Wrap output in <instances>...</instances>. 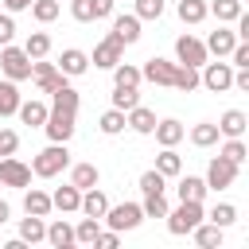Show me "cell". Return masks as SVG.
I'll return each mask as SVG.
<instances>
[{
    "label": "cell",
    "instance_id": "obj_8",
    "mask_svg": "<svg viewBox=\"0 0 249 249\" xmlns=\"http://www.w3.org/2000/svg\"><path fill=\"white\" fill-rule=\"evenodd\" d=\"M0 187H31V167L16 156L0 160Z\"/></svg>",
    "mask_w": 249,
    "mask_h": 249
},
{
    "label": "cell",
    "instance_id": "obj_14",
    "mask_svg": "<svg viewBox=\"0 0 249 249\" xmlns=\"http://www.w3.org/2000/svg\"><path fill=\"white\" fill-rule=\"evenodd\" d=\"M58 70H62V74H70V78H78V74H86V70H89V54H86V51H78V47L62 51Z\"/></svg>",
    "mask_w": 249,
    "mask_h": 249
},
{
    "label": "cell",
    "instance_id": "obj_38",
    "mask_svg": "<svg viewBox=\"0 0 249 249\" xmlns=\"http://www.w3.org/2000/svg\"><path fill=\"white\" fill-rule=\"evenodd\" d=\"M144 218H163L167 214V198H163V191H156V195H144Z\"/></svg>",
    "mask_w": 249,
    "mask_h": 249
},
{
    "label": "cell",
    "instance_id": "obj_11",
    "mask_svg": "<svg viewBox=\"0 0 249 249\" xmlns=\"http://www.w3.org/2000/svg\"><path fill=\"white\" fill-rule=\"evenodd\" d=\"M140 78H148V82H156V86H171L175 82V62H167V58H148L144 62V70H140Z\"/></svg>",
    "mask_w": 249,
    "mask_h": 249
},
{
    "label": "cell",
    "instance_id": "obj_24",
    "mask_svg": "<svg viewBox=\"0 0 249 249\" xmlns=\"http://www.w3.org/2000/svg\"><path fill=\"white\" fill-rule=\"evenodd\" d=\"M16 113H19V121H23V124L43 128V121H47V113H51V109H47L43 101H19V109H16Z\"/></svg>",
    "mask_w": 249,
    "mask_h": 249
},
{
    "label": "cell",
    "instance_id": "obj_25",
    "mask_svg": "<svg viewBox=\"0 0 249 249\" xmlns=\"http://www.w3.org/2000/svg\"><path fill=\"white\" fill-rule=\"evenodd\" d=\"M97 179H101V171H97L93 163H74V171H70V183H74L78 191H89V187H97Z\"/></svg>",
    "mask_w": 249,
    "mask_h": 249
},
{
    "label": "cell",
    "instance_id": "obj_52",
    "mask_svg": "<svg viewBox=\"0 0 249 249\" xmlns=\"http://www.w3.org/2000/svg\"><path fill=\"white\" fill-rule=\"evenodd\" d=\"M31 4H35V0H4V8H8V12H27Z\"/></svg>",
    "mask_w": 249,
    "mask_h": 249
},
{
    "label": "cell",
    "instance_id": "obj_18",
    "mask_svg": "<svg viewBox=\"0 0 249 249\" xmlns=\"http://www.w3.org/2000/svg\"><path fill=\"white\" fill-rule=\"evenodd\" d=\"M78 202H82V191H78L74 183L58 187V191L51 195V206H54V210H62V214H74V210H78Z\"/></svg>",
    "mask_w": 249,
    "mask_h": 249
},
{
    "label": "cell",
    "instance_id": "obj_4",
    "mask_svg": "<svg viewBox=\"0 0 249 249\" xmlns=\"http://www.w3.org/2000/svg\"><path fill=\"white\" fill-rule=\"evenodd\" d=\"M198 86H206L210 93H222V89H230V86H233V66H230V62H202Z\"/></svg>",
    "mask_w": 249,
    "mask_h": 249
},
{
    "label": "cell",
    "instance_id": "obj_20",
    "mask_svg": "<svg viewBox=\"0 0 249 249\" xmlns=\"http://www.w3.org/2000/svg\"><path fill=\"white\" fill-rule=\"evenodd\" d=\"M206 191H210V187H206V179H198V175H183V179H179V202H202Z\"/></svg>",
    "mask_w": 249,
    "mask_h": 249
},
{
    "label": "cell",
    "instance_id": "obj_44",
    "mask_svg": "<svg viewBox=\"0 0 249 249\" xmlns=\"http://www.w3.org/2000/svg\"><path fill=\"white\" fill-rule=\"evenodd\" d=\"M132 16H140V19H160L163 16V0H136V12Z\"/></svg>",
    "mask_w": 249,
    "mask_h": 249
},
{
    "label": "cell",
    "instance_id": "obj_1",
    "mask_svg": "<svg viewBox=\"0 0 249 249\" xmlns=\"http://www.w3.org/2000/svg\"><path fill=\"white\" fill-rule=\"evenodd\" d=\"M62 167H70V152H66V144H54V140H51V148H43L31 160V175H39V179H54Z\"/></svg>",
    "mask_w": 249,
    "mask_h": 249
},
{
    "label": "cell",
    "instance_id": "obj_51",
    "mask_svg": "<svg viewBox=\"0 0 249 249\" xmlns=\"http://www.w3.org/2000/svg\"><path fill=\"white\" fill-rule=\"evenodd\" d=\"M233 86H237V89H249V66H241V70L233 74Z\"/></svg>",
    "mask_w": 249,
    "mask_h": 249
},
{
    "label": "cell",
    "instance_id": "obj_39",
    "mask_svg": "<svg viewBox=\"0 0 249 249\" xmlns=\"http://www.w3.org/2000/svg\"><path fill=\"white\" fill-rule=\"evenodd\" d=\"M113 82H117V86H140V70L128 66V62H117V66H113Z\"/></svg>",
    "mask_w": 249,
    "mask_h": 249
},
{
    "label": "cell",
    "instance_id": "obj_26",
    "mask_svg": "<svg viewBox=\"0 0 249 249\" xmlns=\"http://www.w3.org/2000/svg\"><path fill=\"white\" fill-rule=\"evenodd\" d=\"M23 210H27V214H39V218H47L54 206H51V195H47V191H35V187H31V191L23 195Z\"/></svg>",
    "mask_w": 249,
    "mask_h": 249
},
{
    "label": "cell",
    "instance_id": "obj_29",
    "mask_svg": "<svg viewBox=\"0 0 249 249\" xmlns=\"http://www.w3.org/2000/svg\"><path fill=\"white\" fill-rule=\"evenodd\" d=\"M16 109H19V89H16L12 78H4L0 82V117H12Z\"/></svg>",
    "mask_w": 249,
    "mask_h": 249
},
{
    "label": "cell",
    "instance_id": "obj_40",
    "mask_svg": "<svg viewBox=\"0 0 249 249\" xmlns=\"http://www.w3.org/2000/svg\"><path fill=\"white\" fill-rule=\"evenodd\" d=\"M101 132H105V136H117V132H124V113H121V109H109V113H101Z\"/></svg>",
    "mask_w": 249,
    "mask_h": 249
},
{
    "label": "cell",
    "instance_id": "obj_45",
    "mask_svg": "<svg viewBox=\"0 0 249 249\" xmlns=\"http://www.w3.org/2000/svg\"><path fill=\"white\" fill-rule=\"evenodd\" d=\"M140 191H144V195H156V191H163V175H160L156 167H152V171H144V175H140Z\"/></svg>",
    "mask_w": 249,
    "mask_h": 249
},
{
    "label": "cell",
    "instance_id": "obj_41",
    "mask_svg": "<svg viewBox=\"0 0 249 249\" xmlns=\"http://www.w3.org/2000/svg\"><path fill=\"white\" fill-rule=\"evenodd\" d=\"M222 156H226V160H230V163H237V167H241V163H245V156H249V152H245V144H241V136H230V140H226V144H222Z\"/></svg>",
    "mask_w": 249,
    "mask_h": 249
},
{
    "label": "cell",
    "instance_id": "obj_27",
    "mask_svg": "<svg viewBox=\"0 0 249 249\" xmlns=\"http://www.w3.org/2000/svg\"><path fill=\"white\" fill-rule=\"evenodd\" d=\"M43 237H47V222H43L39 214H27V218L19 222V241H31V245H35V241H43Z\"/></svg>",
    "mask_w": 249,
    "mask_h": 249
},
{
    "label": "cell",
    "instance_id": "obj_15",
    "mask_svg": "<svg viewBox=\"0 0 249 249\" xmlns=\"http://www.w3.org/2000/svg\"><path fill=\"white\" fill-rule=\"evenodd\" d=\"M233 43H237V35H233L230 27H218V31H210V39H206V54L226 58V54L233 51Z\"/></svg>",
    "mask_w": 249,
    "mask_h": 249
},
{
    "label": "cell",
    "instance_id": "obj_42",
    "mask_svg": "<svg viewBox=\"0 0 249 249\" xmlns=\"http://www.w3.org/2000/svg\"><path fill=\"white\" fill-rule=\"evenodd\" d=\"M31 16H35L39 23H51V19L58 16V0H35V4H31Z\"/></svg>",
    "mask_w": 249,
    "mask_h": 249
},
{
    "label": "cell",
    "instance_id": "obj_19",
    "mask_svg": "<svg viewBox=\"0 0 249 249\" xmlns=\"http://www.w3.org/2000/svg\"><path fill=\"white\" fill-rule=\"evenodd\" d=\"M245 128H249V117H245L241 109H226L222 121H218V132H222V136H241Z\"/></svg>",
    "mask_w": 249,
    "mask_h": 249
},
{
    "label": "cell",
    "instance_id": "obj_10",
    "mask_svg": "<svg viewBox=\"0 0 249 249\" xmlns=\"http://www.w3.org/2000/svg\"><path fill=\"white\" fill-rule=\"evenodd\" d=\"M175 54L183 66H202L206 62V43H198L195 35H179L175 39Z\"/></svg>",
    "mask_w": 249,
    "mask_h": 249
},
{
    "label": "cell",
    "instance_id": "obj_50",
    "mask_svg": "<svg viewBox=\"0 0 249 249\" xmlns=\"http://www.w3.org/2000/svg\"><path fill=\"white\" fill-rule=\"evenodd\" d=\"M113 16V0H93V19H105Z\"/></svg>",
    "mask_w": 249,
    "mask_h": 249
},
{
    "label": "cell",
    "instance_id": "obj_22",
    "mask_svg": "<svg viewBox=\"0 0 249 249\" xmlns=\"http://www.w3.org/2000/svg\"><path fill=\"white\" fill-rule=\"evenodd\" d=\"M43 241H51L54 249H70V245H74V226H66V222L58 218V222L47 226V237H43Z\"/></svg>",
    "mask_w": 249,
    "mask_h": 249
},
{
    "label": "cell",
    "instance_id": "obj_53",
    "mask_svg": "<svg viewBox=\"0 0 249 249\" xmlns=\"http://www.w3.org/2000/svg\"><path fill=\"white\" fill-rule=\"evenodd\" d=\"M8 218H12V206H8V202H4V198H0V226H4V222H8Z\"/></svg>",
    "mask_w": 249,
    "mask_h": 249
},
{
    "label": "cell",
    "instance_id": "obj_30",
    "mask_svg": "<svg viewBox=\"0 0 249 249\" xmlns=\"http://www.w3.org/2000/svg\"><path fill=\"white\" fill-rule=\"evenodd\" d=\"M218 136H222V132H218V124H210V121H202V124L191 128V144H195V148H210V144H218Z\"/></svg>",
    "mask_w": 249,
    "mask_h": 249
},
{
    "label": "cell",
    "instance_id": "obj_43",
    "mask_svg": "<svg viewBox=\"0 0 249 249\" xmlns=\"http://www.w3.org/2000/svg\"><path fill=\"white\" fill-rule=\"evenodd\" d=\"M210 222L226 230V226H233V222H237V210H233L230 202H222V206H214V210H210Z\"/></svg>",
    "mask_w": 249,
    "mask_h": 249
},
{
    "label": "cell",
    "instance_id": "obj_32",
    "mask_svg": "<svg viewBox=\"0 0 249 249\" xmlns=\"http://www.w3.org/2000/svg\"><path fill=\"white\" fill-rule=\"evenodd\" d=\"M206 16H210V8L202 0H179V19L183 23H202Z\"/></svg>",
    "mask_w": 249,
    "mask_h": 249
},
{
    "label": "cell",
    "instance_id": "obj_46",
    "mask_svg": "<svg viewBox=\"0 0 249 249\" xmlns=\"http://www.w3.org/2000/svg\"><path fill=\"white\" fill-rule=\"evenodd\" d=\"M70 12L78 23H89L93 19V0H70Z\"/></svg>",
    "mask_w": 249,
    "mask_h": 249
},
{
    "label": "cell",
    "instance_id": "obj_13",
    "mask_svg": "<svg viewBox=\"0 0 249 249\" xmlns=\"http://www.w3.org/2000/svg\"><path fill=\"white\" fill-rule=\"evenodd\" d=\"M121 51H124V47H121L113 35H109V39H101V43L93 47V66H101V70H113V66L121 62Z\"/></svg>",
    "mask_w": 249,
    "mask_h": 249
},
{
    "label": "cell",
    "instance_id": "obj_2",
    "mask_svg": "<svg viewBox=\"0 0 249 249\" xmlns=\"http://www.w3.org/2000/svg\"><path fill=\"white\" fill-rule=\"evenodd\" d=\"M0 70H4V78H12V82H27V78H31V58H27V51L4 43V51H0Z\"/></svg>",
    "mask_w": 249,
    "mask_h": 249
},
{
    "label": "cell",
    "instance_id": "obj_35",
    "mask_svg": "<svg viewBox=\"0 0 249 249\" xmlns=\"http://www.w3.org/2000/svg\"><path fill=\"white\" fill-rule=\"evenodd\" d=\"M156 171H160L163 179H167V175H179V171H183V160L175 156V148H163V152L156 156Z\"/></svg>",
    "mask_w": 249,
    "mask_h": 249
},
{
    "label": "cell",
    "instance_id": "obj_48",
    "mask_svg": "<svg viewBox=\"0 0 249 249\" xmlns=\"http://www.w3.org/2000/svg\"><path fill=\"white\" fill-rule=\"evenodd\" d=\"M12 35H16V23H12V12H4V16H0V47H4V43H12Z\"/></svg>",
    "mask_w": 249,
    "mask_h": 249
},
{
    "label": "cell",
    "instance_id": "obj_5",
    "mask_svg": "<svg viewBox=\"0 0 249 249\" xmlns=\"http://www.w3.org/2000/svg\"><path fill=\"white\" fill-rule=\"evenodd\" d=\"M105 222H109V230H136L140 222H144V210L136 206V202H121V206H109L105 214H101Z\"/></svg>",
    "mask_w": 249,
    "mask_h": 249
},
{
    "label": "cell",
    "instance_id": "obj_17",
    "mask_svg": "<svg viewBox=\"0 0 249 249\" xmlns=\"http://www.w3.org/2000/svg\"><path fill=\"white\" fill-rule=\"evenodd\" d=\"M152 132H156V140H160L163 148H175V144L187 136V128H183L179 121H171V117H167V121H156V128H152Z\"/></svg>",
    "mask_w": 249,
    "mask_h": 249
},
{
    "label": "cell",
    "instance_id": "obj_12",
    "mask_svg": "<svg viewBox=\"0 0 249 249\" xmlns=\"http://www.w3.org/2000/svg\"><path fill=\"white\" fill-rule=\"evenodd\" d=\"M121 47H128V43H136L140 39V16H117L113 19V31H109Z\"/></svg>",
    "mask_w": 249,
    "mask_h": 249
},
{
    "label": "cell",
    "instance_id": "obj_36",
    "mask_svg": "<svg viewBox=\"0 0 249 249\" xmlns=\"http://www.w3.org/2000/svg\"><path fill=\"white\" fill-rule=\"evenodd\" d=\"M101 233V218H82L78 226H74V241H82V245H93V237Z\"/></svg>",
    "mask_w": 249,
    "mask_h": 249
},
{
    "label": "cell",
    "instance_id": "obj_33",
    "mask_svg": "<svg viewBox=\"0 0 249 249\" xmlns=\"http://www.w3.org/2000/svg\"><path fill=\"white\" fill-rule=\"evenodd\" d=\"M23 51H27V58H47V51H51V35H47V31H31L27 43H23Z\"/></svg>",
    "mask_w": 249,
    "mask_h": 249
},
{
    "label": "cell",
    "instance_id": "obj_47",
    "mask_svg": "<svg viewBox=\"0 0 249 249\" xmlns=\"http://www.w3.org/2000/svg\"><path fill=\"white\" fill-rule=\"evenodd\" d=\"M16 148H19V136L12 128H0V156H12Z\"/></svg>",
    "mask_w": 249,
    "mask_h": 249
},
{
    "label": "cell",
    "instance_id": "obj_7",
    "mask_svg": "<svg viewBox=\"0 0 249 249\" xmlns=\"http://www.w3.org/2000/svg\"><path fill=\"white\" fill-rule=\"evenodd\" d=\"M233 179H237V163H230L226 156H214L210 167H206V187L226 191V187H233Z\"/></svg>",
    "mask_w": 249,
    "mask_h": 249
},
{
    "label": "cell",
    "instance_id": "obj_49",
    "mask_svg": "<svg viewBox=\"0 0 249 249\" xmlns=\"http://www.w3.org/2000/svg\"><path fill=\"white\" fill-rule=\"evenodd\" d=\"M93 245H97V249H117V230H109V233H97V237H93Z\"/></svg>",
    "mask_w": 249,
    "mask_h": 249
},
{
    "label": "cell",
    "instance_id": "obj_6",
    "mask_svg": "<svg viewBox=\"0 0 249 249\" xmlns=\"http://www.w3.org/2000/svg\"><path fill=\"white\" fill-rule=\"evenodd\" d=\"M74 117H78V113H66V109H51V113H47V121H43L47 136H51L54 144H66V140L74 136V128H78V124H74Z\"/></svg>",
    "mask_w": 249,
    "mask_h": 249
},
{
    "label": "cell",
    "instance_id": "obj_9",
    "mask_svg": "<svg viewBox=\"0 0 249 249\" xmlns=\"http://www.w3.org/2000/svg\"><path fill=\"white\" fill-rule=\"evenodd\" d=\"M31 82H35V89H39V93H51L54 86H62V82H66V74H62L54 62H31Z\"/></svg>",
    "mask_w": 249,
    "mask_h": 249
},
{
    "label": "cell",
    "instance_id": "obj_37",
    "mask_svg": "<svg viewBox=\"0 0 249 249\" xmlns=\"http://www.w3.org/2000/svg\"><path fill=\"white\" fill-rule=\"evenodd\" d=\"M132 105H140V93H136V86H117V89H113V109L128 113Z\"/></svg>",
    "mask_w": 249,
    "mask_h": 249
},
{
    "label": "cell",
    "instance_id": "obj_3",
    "mask_svg": "<svg viewBox=\"0 0 249 249\" xmlns=\"http://www.w3.org/2000/svg\"><path fill=\"white\" fill-rule=\"evenodd\" d=\"M163 218H167V230L179 237V233H191L206 214H202V202H179V206H175V210H167Z\"/></svg>",
    "mask_w": 249,
    "mask_h": 249
},
{
    "label": "cell",
    "instance_id": "obj_21",
    "mask_svg": "<svg viewBox=\"0 0 249 249\" xmlns=\"http://www.w3.org/2000/svg\"><path fill=\"white\" fill-rule=\"evenodd\" d=\"M78 210H82V214H89V218H101V214L109 210V198H105V195H101L97 187H89V191L82 195V202H78Z\"/></svg>",
    "mask_w": 249,
    "mask_h": 249
},
{
    "label": "cell",
    "instance_id": "obj_23",
    "mask_svg": "<svg viewBox=\"0 0 249 249\" xmlns=\"http://www.w3.org/2000/svg\"><path fill=\"white\" fill-rule=\"evenodd\" d=\"M51 109H66V113H78V89H70L66 82L51 89Z\"/></svg>",
    "mask_w": 249,
    "mask_h": 249
},
{
    "label": "cell",
    "instance_id": "obj_31",
    "mask_svg": "<svg viewBox=\"0 0 249 249\" xmlns=\"http://www.w3.org/2000/svg\"><path fill=\"white\" fill-rule=\"evenodd\" d=\"M214 16H218V23H233L245 8H241V0H214V4H206Z\"/></svg>",
    "mask_w": 249,
    "mask_h": 249
},
{
    "label": "cell",
    "instance_id": "obj_16",
    "mask_svg": "<svg viewBox=\"0 0 249 249\" xmlns=\"http://www.w3.org/2000/svg\"><path fill=\"white\" fill-rule=\"evenodd\" d=\"M124 124H128L132 132H144V136H148V132L156 128V113L144 109V105H132V109L124 113Z\"/></svg>",
    "mask_w": 249,
    "mask_h": 249
},
{
    "label": "cell",
    "instance_id": "obj_34",
    "mask_svg": "<svg viewBox=\"0 0 249 249\" xmlns=\"http://www.w3.org/2000/svg\"><path fill=\"white\" fill-rule=\"evenodd\" d=\"M175 89H183V93H191V89H198V66H175V82H171Z\"/></svg>",
    "mask_w": 249,
    "mask_h": 249
},
{
    "label": "cell",
    "instance_id": "obj_28",
    "mask_svg": "<svg viewBox=\"0 0 249 249\" xmlns=\"http://www.w3.org/2000/svg\"><path fill=\"white\" fill-rule=\"evenodd\" d=\"M191 233H195V241H198L202 249H214V245H222V226H214V222H198Z\"/></svg>",
    "mask_w": 249,
    "mask_h": 249
}]
</instances>
